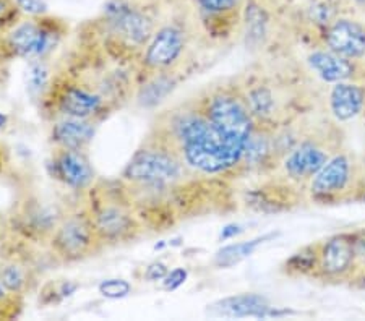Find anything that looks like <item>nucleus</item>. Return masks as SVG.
Segmentation results:
<instances>
[{
  "label": "nucleus",
  "mask_w": 365,
  "mask_h": 321,
  "mask_svg": "<svg viewBox=\"0 0 365 321\" xmlns=\"http://www.w3.org/2000/svg\"><path fill=\"white\" fill-rule=\"evenodd\" d=\"M66 33L62 20L47 15L41 19H20L0 33V60L25 58V60H43L56 49Z\"/></svg>",
  "instance_id": "f257e3e1"
},
{
  "label": "nucleus",
  "mask_w": 365,
  "mask_h": 321,
  "mask_svg": "<svg viewBox=\"0 0 365 321\" xmlns=\"http://www.w3.org/2000/svg\"><path fill=\"white\" fill-rule=\"evenodd\" d=\"M185 162L169 146H150L138 149L123 167L122 177L141 186H169L184 177Z\"/></svg>",
  "instance_id": "f03ea898"
},
{
  "label": "nucleus",
  "mask_w": 365,
  "mask_h": 321,
  "mask_svg": "<svg viewBox=\"0 0 365 321\" xmlns=\"http://www.w3.org/2000/svg\"><path fill=\"white\" fill-rule=\"evenodd\" d=\"M202 110L222 140L232 148L242 151L255 128V119L247 107L244 96L221 91L206 99Z\"/></svg>",
  "instance_id": "7ed1b4c3"
},
{
  "label": "nucleus",
  "mask_w": 365,
  "mask_h": 321,
  "mask_svg": "<svg viewBox=\"0 0 365 321\" xmlns=\"http://www.w3.org/2000/svg\"><path fill=\"white\" fill-rule=\"evenodd\" d=\"M103 21L115 39L133 49L146 48L156 31L155 20L148 10L130 0H109L103 9Z\"/></svg>",
  "instance_id": "20e7f679"
},
{
  "label": "nucleus",
  "mask_w": 365,
  "mask_h": 321,
  "mask_svg": "<svg viewBox=\"0 0 365 321\" xmlns=\"http://www.w3.org/2000/svg\"><path fill=\"white\" fill-rule=\"evenodd\" d=\"M51 248L63 261H78L101 247L90 211H75L63 216L51 238Z\"/></svg>",
  "instance_id": "39448f33"
},
{
  "label": "nucleus",
  "mask_w": 365,
  "mask_h": 321,
  "mask_svg": "<svg viewBox=\"0 0 365 321\" xmlns=\"http://www.w3.org/2000/svg\"><path fill=\"white\" fill-rule=\"evenodd\" d=\"M187 48V34L179 25L158 28L143 52V68L150 73L169 72L180 60Z\"/></svg>",
  "instance_id": "423d86ee"
},
{
  "label": "nucleus",
  "mask_w": 365,
  "mask_h": 321,
  "mask_svg": "<svg viewBox=\"0 0 365 321\" xmlns=\"http://www.w3.org/2000/svg\"><path fill=\"white\" fill-rule=\"evenodd\" d=\"M325 48L347 60L365 56V21L352 15H334L323 31Z\"/></svg>",
  "instance_id": "0eeeda50"
},
{
  "label": "nucleus",
  "mask_w": 365,
  "mask_h": 321,
  "mask_svg": "<svg viewBox=\"0 0 365 321\" xmlns=\"http://www.w3.org/2000/svg\"><path fill=\"white\" fill-rule=\"evenodd\" d=\"M357 171L354 157L347 153L333 154L314 177L310 179V194L315 198H336L352 189Z\"/></svg>",
  "instance_id": "6e6552de"
},
{
  "label": "nucleus",
  "mask_w": 365,
  "mask_h": 321,
  "mask_svg": "<svg viewBox=\"0 0 365 321\" xmlns=\"http://www.w3.org/2000/svg\"><path fill=\"white\" fill-rule=\"evenodd\" d=\"M93 224L101 243H120L140 232V224L132 209L123 203H104L91 213Z\"/></svg>",
  "instance_id": "1a4fd4ad"
},
{
  "label": "nucleus",
  "mask_w": 365,
  "mask_h": 321,
  "mask_svg": "<svg viewBox=\"0 0 365 321\" xmlns=\"http://www.w3.org/2000/svg\"><path fill=\"white\" fill-rule=\"evenodd\" d=\"M54 93V109L62 117H78V119H94L106 106V99L93 88L83 86L73 81H66L57 88H51ZM49 91V93H51Z\"/></svg>",
  "instance_id": "9d476101"
},
{
  "label": "nucleus",
  "mask_w": 365,
  "mask_h": 321,
  "mask_svg": "<svg viewBox=\"0 0 365 321\" xmlns=\"http://www.w3.org/2000/svg\"><path fill=\"white\" fill-rule=\"evenodd\" d=\"M331 157L328 146L319 140H304L292 148L282 161V171L296 182H310V179L327 164Z\"/></svg>",
  "instance_id": "9b49d317"
},
{
  "label": "nucleus",
  "mask_w": 365,
  "mask_h": 321,
  "mask_svg": "<svg viewBox=\"0 0 365 321\" xmlns=\"http://www.w3.org/2000/svg\"><path fill=\"white\" fill-rule=\"evenodd\" d=\"M51 166L54 169V177L72 190H86L94 182V169L83 149L56 146Z\"/></svg>",
  "instance_id": "f8f14e48"
},
{
  "label": "nucleus",
  "mask_w": 365,
  "mask_h": 321,
  "mask_svg": "<svg viewBox=\"0 0 365 321\" xmlns=\"http://www.w3.org/2000/svg\"><path fill=\"white\" fill-rule=\"evenodd\" d=\"M208 307V313L222 318H268L284 315L269 305V300L262 294L231 295Z\"/></svg>",
  "instance_id": "ddd939ff"
},
{
  "label": "nucleus",
  "mask_w": 365,
  "mask_h": 321,
  "mask_svg": "<svg viewBox=\"0 0 365 321\" xmlns=\"http://www.w3.org/2000/svg\"><path fill=\"white\" fill-rule=\"evenodd\" d=\"M354 242L346 236L329 238L317 253V268L327 278H341L349 273L356 261Z\"/></svg>",
  "instance_id": "4468645a"
},
{
  "label": "nucleus",
  "mask_w": 365,
  "mask_h": 321,
  "mask_svg": "<svg viewBox=\"0 0 365 321\" xmlns=\"http://www.w3.org/2000/svg\"><path fill=\"white\" fill-rule=\"evenodd\" d=\"M329 114L338 122H349L364 114L365 88L352 81H338L328 93Z\"/></svg>",
  "instance_id": "2eb2a0df"
},
{
  "label": "nucleus",
  "mask_w": 365,
  "mask_h": 321,
  "mask_svg": "<svg viewBox=\"0 0 365 321\" xmlns=\"http://www.w3.org/2000/svg\"><path fill=\"white\" fill-rule=\"evenodd\" d=\"M96 135V124L93 119L78 117H62L52 125L51 138L54 146L67 149H83Z\"/></svg>",
  "instance_id": "dca6fc26"
},
{
  "label": "nucleus",
  "mask_w": 365,
  "mask_h": 321,
  "mask_svg": "<svg viewBox=\"0 0 365 321\" xmlns=\"http://www.w3.org/2000/svg\"><path fill=\"white\" fill-rule=\"evenodd\" d=\"M62 218L54 206L43 201H26L19 214L20 227L26 236L43 238H51Z\"/></svg>",
  "instance_id": "f3484780"
},
{
  "label": "nucleus",
  "mask_w": 365,
  "mask_h": 321,
  "mask_svg": "<svg viewBox=\"0 0 365 321\" xmlns=\"http://www.w3.org/2000/svg\"><path fill=\"white\" fill-rule=\"evenodd\" d=\"M307 63L312 72L327 83H338V81L351 80L354 75V63L352 60L338 56L329 49H317L310 52Z\"/></svg>",
  "instance_id": "a211bd4d"
},
{
  "label": "nucleus",
  "mask_w": 365,
  "mask_h": 321,
  "mask_svg": "<svg viewBox=\"0 0 365 321\" xmlns=\"http://www.w3.org/2000/svg\"><path fill=\"white\" fill-rule=\"evenodd\" d=\"M178 80L169 72L150 73V77L145 80V83L140 86L137 93V102L140 107L153 109L166 99L170 93L175 90Z\"/></svg>",
  "instance_id": "6ab92c4d"
},
{
  "label": "nucleus",
  "mask_w": 365,
  "mask_h": 321,
  "mask_svg": "<svg viewBox=\"0 0 365 321\" xmlns=\"http://www.w3.org/2000/svg\"><path fill=\"white\" fill-rule=\"evenodd\" d=\"M274 237H276V233H267V236L255 237V238H252V241L226 245V247H222L221 250H217L216 252L215 258H213V265L217 268H232L235 265H239L240 261L249 258V256L255 252L260 245H263L268 241H272V238H274Z\"/></svg>",
  "instance_id": "aec40b11"
},
{
  "label": "nucleus",
  "mask_w": 365,
  "mask_h": 321,
  "mask_svg": "<svg viewBox=\"0 0 365 321\" xmlns=\"http://www.w3.org/2000/svg\"><path fill=\"white\" fill-rule=\"evenodd\" d=\"M192 5L205 21L220 23L242 16L240 0H192Z\"/></svg>",
  "instance_id": "412c9836"
},
{
  "label": "nucleus",
  "mask_w": 365,
  "mask_h": 321,
  "mask_svg": "<svg viewBox=\"0 0 365 321\" xmlns=\"http://www.w3.org/2000/svg\"><path fill=\"white\" fill-rule=\"evenodd\" d=\"M272 151H273L272 137H269L267 132L258 130L255 127L253 128L252 135L249 137V140H247L242 161L240 162H245V166L249 167L262 166V162H264V159L272 154Z\"/></svg>",
  "instance_id": "4be33fe9"
},
{
  "label": "nucleus",
  "mask_w": 365,
  "mask_h": 321,
  "mask_svg": "<svg viewBox=\"0 0 365 321\" xmlns=\"http://www.w3.org/2000/svg\"><path fill=\"white\" fill-rule=\"evenodd\" d=\"M51 68L43 60H29L26 72V91L34 101L46 98L51 91Z\"/></svg>",
  "instance_id": "5701e85b"
},
{
  "label": "nucleus",
  "mask_w": 365,
  "mask_h": 321,
  "mask_svg": "<svg viewBox=\"0 0 365 321\" xmlns=\"http://www.w3.org/2000/svg\"><path fill=\"white\" fill-rule=\"evenodd\" d=\"M0 279H2L5 288L15 295L21 297L28 289L29 276L26 266L15 260L0 263Z\"/></svg>",
  "instance_id": "b1692460"
},
{
  "label": "nucleus",
  "mask_w": 365,
  "mask_h": 321,
  "mask_svg": "<svg viewBox=\"0 0 365 321\" xmlns=\"http://www.w3.org/2000/svg\"><path fill=\"white\" fill-rule=\"evenodd\" d=\"M245 104L253 119L263 120L273 114L274 98L267 86H253L245 93Z\"/></svg>",
  "instance_id": "393cba45"
},
{
  "label": "nucleus",
  "mask_w": 365,
  "mask_h": 321,
  "mask_svg": "<svg viewBox=\"0 0 365 321\" xmlns=\"http://www.w3.org/2000/svg\"><path fill=\"white\" fill-rule=\"evenodd\" d=\"M99 294L106 299L110 300H119V299H125L132 294V284L127 281V279L122 278H110V279H104L101 284L98 285Z\"/></svg>",
  "instance_id": "a878e982"
},
{
  "label": "nucleus",
  "mask_w": 365,
  "mask_h": 321,
  "mask_svg": "<svg viewBox=\"0 0 365 321\" xmlns=\"http://www.w3.org/2000/svg\"><path fill=\"white\" fill-rule=\"evenodd\" d=\"M15 4L20 16L41 19V16L49 15V5L46 4V0H15Z\"/></svg>",
  "instance_id": "bb28decb"
},
{
  "label": "nucleus",
  "mask_w": 365,
  "mask_h": 321,
  "mask_svg": "<svg viewBox=\"0 0 365 321\" xmlns=\"http://www.w3.org/2000/svg\"><path fill=\"white\" fill-rule=\"evenodd\" d=\"M20 295L11 294L5 288L2 279H0V318H10L16 315V305H20Z\"/></svg>",
  "instance_id": "cd10ccee"
},
{
  "label": "nucleus",
  "mask_w": 365,
  "mask_h": 321,
  "mask_svg": "<svg viewBox=\"0 0 365 321\" xmlns=\"http://www.w3.org/2000/svg\"><path fill=\"white\" fill-rule=\"evenodd\" d=\"M20 19L15 0H0V33L10 28Z\"/></svg>",
  "instance_id": "c85d7f7f"
},
{
  "label": "nucleus",
  "mask_w": 365,
  "mask_h": 321,
  "mask_svg": "<svg viewBox=\"0 0 365 321\" xmlns=\"http://www.w3.org/2000/svg\"><path fill=\"white\" fill-rule=\"evenodd\" d=\"M187 278H188L187 270H184V268H175V270L169 271L168 276L161 281L163 288L166 290L179 289L180 285L187 281Z\"/></svg>",
  "instance_id": "c756f323"
},
{
  "label": "nucleus",
  "mask_w": 365,
  "mask_h": 321,
  "mask_svg": "<svg viewBox=\"0 0 365 321\" xmlns=\"http://www.w3.org/2000/svg\"><path fill=\"white\" fill-rule=\"evenodd\" d=\"M168 273H169V268L166 263L153 261L151 265L146 266L145 279L148 283H158V281H163V279L168 276Z\"/></svg>",
  "instance_id": "7c9ffc66"
},
{
  "label": "nucleus",
  "mask_w": 365,
  "mask_h": 321,
  "mask_svg": "<svg viewBox=\"0 0 365 321\" xmlns=\"http://www.w3.org/2000/svg\"><path fill=\"white\" fill-rule=\"evenodd\" d=\"M76 290H78V284H76V283L62 281L61 284L57 285L56 295L61 297V299H68V297H72Z\"/></svg>",
  "instance_id": "2f4dec72"
},
{
  "label": "nucleus",
  "mask_w": 365,
  "mask_h": 321,
  "mask_svg": "<svg viewBox=\"0 0 365 321\" xmlns=\"http://www.w3.org/2000/svg\"><path fill=\"white\" fill-rule=\"evenodd\" d=\"M240 232H242V227L237 224H229L221 231V241H229V238L239 236Z\"/></svg>",
  "instance_id": "473e14b6"
},
{
  "label": "nucleus",
  "mask_w": 365,
  "mask_h": 321,
  "mask_svg": "<svg viewBox=\"0 0 365 321\" xmlns=\"http://www.w3.org/2000/svg\"><path fill=\"white\" fill-rule=\"evenodd\" d=\"M347 4H351L352 7L356 9H361V10H365V0H346Z\"/></svg>",
  "instance_id": "72a5a7b5"
},
{
  "label": "nucleus",
  "mask_w": 365,
  "mask_h": 321,
  "mask_svg": "<svg viewBox=\"0 0 365 321\" xmlns=\"http://www.w3.org/2000/svg\"><path fill=\"white\" fill-rule=\"evenodd\" d=\"M7 122H9V117L5 115L4 112H0V130H2V128H5V125H7Z\"/></svg>",
  "instance_id": "f704fd0d"
},
{
  "label": "nucleus",
  "mask_w": 365,
  "mask_h": 321,
  "mask_svg": "<svg viewBox=\"0 0 365 321\" xmlns=\"http://www.w3.org/2000/svg\"><path fill=\"white\" fill-rule=\"evenodd\" d=\"M5 164V151L2 146H0V172H2V167Z\"/></svg>",
  "instance_id": "c9c22d12"
},
{
  "label": "nucleus",
  "mask_w": 365,
  "mask_h": 321,
  "mask_svg": "<svg viewBox=\"0 0 365 321\" xmlns=\"http://www.w3.org/2000/svg\"><path fill=\"white\" fill-rule=\"evenodd\" d=\"M4 63H5V62L0 60V83H2V80H4V75H5V67H4Z\"/></svg>",
  "instance_id": "e433bc0d"
},
{
  "label": "nucleus",
  "mask_w": 365,
  "mask_h": 321,
  "mask_svg": "<svg viewBox=\"0 0 365 321\" xmlns=\"http://www.w3.org/2000/svg\"><path fill=\"white\" fill-rule=\"evenodd\" d=\"M4 236V224H2V219H0V238Z\"/></svg>",
  "instance_id": "4c0bfd02"
},
{
  "label": "nucleus",
  "mask_w": 365,
  "mask_h": 321,
  "mask_svg": "<svg viewBox=\"0 0 365 321\" xmlns=\"http://www.w3.org/2000/svg\"><path fill=\"white\" fill-rule=\"evenodd\" d=\"M364 114H365V109H364Z\"/></svg>",
  "instance_id": "58836bf2"
}]
</instances>
